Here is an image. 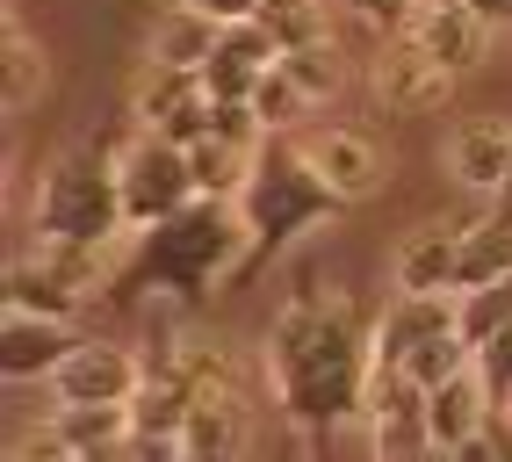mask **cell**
Listing matches in <instances>:
<instances>
[{"instance_id": "6da1fadb", "label": "cell", "mask_w": 512, "mask_h": 462, "mask_svg": "<svg viewBox=\"0 0 512 462\" xmlns=\"http://www.w3.org/2000/svg\"><path fill=\"white\" fill-rule=\"evenodd\" d=\"M260 376H267V398H275V412L289 426L332 434V426L368 412L375 325L354 311V296L303 282L260 340Z\"/></svg>"}, {"instance_id": "7a4b0ae2", "label": "cell", "mask_w": 512, "mask_h": 462, "mask_svg": "<svg viewBox=\"0 0 512 462\" xmlns=\"http://www.w3.org/2000/svg\"><path fill=\"white\" fill-rule=\"evenodd\" d=\"M246 260V217L231 195H195L174 217L130 231V253L116 268V296H181V304H210L217 282H238Z\"/></svg>"}, {"instance_id": "3957f363", "label": "cell", "mask_w": 512, "mask_h": 462, "mask_svg": "<svg viewBox=\"0 0 512 462\" xmlns=\"http://www.w3.org/2000/svg\"><path fill=\"white\" fill-rule=\"evenodd\" d=\"M339 210H347V195L303 159V145L289 138V130H267V145L253 152V174H246V188H238V217H246V260H238V282L267 275L303 231L332 224Z\"/></svg>"}, {"instance_id": "277c9868", "label": "cell", "mask_w": 512, "mask_h": 462, "mask_svg": "<svg viewBox=\"0 0 512 462\" xmlns=\"http://www.w3.org/2000/svg\"><path fill=\"white\" fill-rule=\"evenodd\" d=\"M29 231H44V239H87V246H116V239H130L109 138L73 145V152H58L51 167H44L37 203H29Z\"/></svg>"}, {"instance_id": "5b68a950", "label": "cell", "mask_w": 512, "mask_h": 462, "mask_svg": "<svg viewBox=\"0 0 512 462\" xmlns=\"http://www.w3.org/2000/svg\"><path fill=\"white\" fill-rule=\"evenodd\" d=\"M116 188H123V217L130 231H145L159 217H174L181 203H195V167H188V145L159 138V130H130L116 145Z\"/></svg>"}, {"instance_id": "8992f818", "label": "cell", "mask_w": 512, "mask_h": 462, "mask_svg": "<svg viewBox=\"0 0 512 462\" xmlns=\"http://www.w3.org/2000/svg\"><path fill=\"white\" fill-rule=\"evenodd\" d=\"M188 369H195V405H188V462H217V455H238L246 448V383L231 376V361L217 347L188 340Z\"/></svg>"}, {"instance_id": "52a82bcc", "label": "cell", "mask_w": 512, "mask_h": 462, "mask_svg": "<svg viewBox=\"0 0 512 462\" xmlns=\"http://www.w3.org/2000/svg\"><path fill=\"white\" fill-rule=\"evenodd\" d=\"M361 426H368V455H383V462L433 455V390L412 369H375Z\"/></svg>"}, {"instance_id": "ba28073f", "label": "cell", "mask_w": 512, "mask_h": 462, "mask_svg": "<svg viewBox=\"0 0 512 462\" xmlns=\"http://www.w3.org/2000/svg\"><path fill=\"white\" fill-rule=\"evenodd\" d=\"M455 80L462 73H448L433 51H419L412 37H390L383 51H375V65H368V94H375V109L383 116H440L455 102Z\"/></svg>"}, {"instance_id": "9c48e42d", "label": "cell", "mask_w": 512, "mask_h": 462, "mask_svg": "<svg viewBox=\"0 0 512 462\" xmlns=\"http://www.w3.org/2000/svg\"><path fill=\"white\" fill-rule=\"evenodd\" d=\"M138 376H145L138 347H123V340H94V333H87L73 354L58 361L51 398H58V405H130Z\"/></svg>"}, {"instance_id": "30bf717a", "label": "cell", "mask_w": 512, "mask_h": 462, "mask_svg": "<svg viewBox=\"0 0 512 462\" xmlns=\"http://www.w3.org/2000/svg\"><path fill=\"white\" fill-rule=\"evenodd\" d=\"M87 333L80 318H51V311H15L0 318V383H51L58 361L73 354Z\"/></svg>"}, {"instance_id": "8fae6325", "label": "cell", "mask_w": 512, "mask_h": 462, "mask_svg": "<svg viewBox=\"0 0 512 462\" xmlns=\"http://www.w3.org/2000/svg\"><path fill=\"white\" fill-rule=\"evenodd\" d=\"M440 167L462 195H505L512 181V123L505 116H469L448 130V145H440Z\"/></svg>"}, {"instance_id": "7c38bea8", "label": "cell", "mask_w": 512, "mask_h": 462, "mask_svg": "<svg viewBox=\"0 0 512 462\" xmlns=\"http://www.w3.org/2000/svg\"><path fill=\"white\" fill-rule=\"evenodd\" d=\"M303 159L347 195V203H368L375 188H383V145L368 138V130H347V123H325L303 138Z\"/></svg>"}, {"instance_id": "4fadbf2b", "label": "cell", "mask_w": 512, "mask_h": 462, "mask_svg": "<svg viewBox=\"0 0 512 462\" xmlns=\"http://www.w3.org/2000/svg\"><path fill=\"white\" fill-rule=\"evenodd\" d=\"M404 37L419 51H433L448 73H469V65H484V51H491V29L469 0H419V15H412Z\"/></svg>"}, {"instance_id": "5bb4252c", "label": "cell", "mask_w": 512, "mask_h": 462, "mask_svg": "<svg viewBox=\"0 0 512 462\" xmlns=\"http://www.w3.org/2000/svg\"><path fill=\"white\" fill-rule=\"evenodd\" d=\"M217 37H224V22L210 8H195V0H152L145 58H159V65H210Z\"/></svg>"}, {"instance_id": "9a60e30c", "label": "cell", "mask_w": 512, "mask_h": 462, "mask_svg": "<svg viewBox=\"0 0 512 462\" xmlns=\"http://www.w3.org/2000/svg\"><path fill=\"white\" fill-rule=\"evenodd\" d=\"M491 419H498V398L484 390V376H476V369L433 383V455H455V462H462L469 441L484 434Z\"/></svg>"}, {"instance_id": "2e32d148", "label": "cell", "mask_w": 512, "mask_h": 462, "mask_svg": "<svg viewBox=\"0 0 512 462\" xmlns=\"http://www.w3.org/2000/svg\"><path fill=\"white\" fill-rule=\"evenodd\" d=\"M455 260H462V224L433 217L397 239V289H455Z\"/></svg>"}, {"instance_id": "e0dca14e", "label": "cell", "mask_w": 512, "mask_h": 462, "mask_svg": "<svg viewBox=\"0 0 512 462\" xmlns=\"http://www.w3.org/2000/svg\"><path fill=\"white\" fill-rule=\"evenodd\" d=\"M202 65H159V58H145V73L130 80V123L138 130H166L188 102H202Z\"/></svg>"}, {"instance_id": "ac0fdd59", "label": "cell", "mask_w": 512, "mask_h": 462, "mask_svg": "<svg viewBox=\"0 0 512 462\" xmlns=\"http://www.w3.org/2000/svg\"><path fill=\"white\" fill-rule=\"evenodd\" d=\"M51 419L73 462H123V441H130V405H58L51 398Z\"/></svg>"}, {"instance_id": "d6986e66", "label": "cell", "mask_w": 512, "mask_h": 462, "mask_svg": "<svg viewBox=\"0 0 512 462\" xmlns=\"http://www.w3.org/2000/svg\"><path fill=\"white\" fill-rule=\"evenodd\" d=\"M0 296H8L15 311H51V318H80V311H87V296L65 282L37 246H22V253L8 260V289H0Z\"/></svg>"}, {"instance_id": "ffe728a7", "label": "cell", "mask_w": 512, "mask_h": 462, "mask_svg": "<svg viewBox=\"0 0 512 462\" xmlns=\"http://www.w3.org/2000/svg\"><path fill=\"white\" fill-rule=\"evenodd\" d=\"M44 80H51L44 44L29 37V22H22V15H8V87H0V109H8V123H22L29 109H37Z\"/></svg>"}, {"instance_id": "44dd1931", "label": "cell", "mask_w": 512, "mask_h": 462, "mask_svg": "<svg viewBox=\"0 0 512 462\" xmlns=\"http://www.w3.org/2000/svg\"><path fill=\"white\" fill-rule=\"evenodd\" d=\"M188 167H195L202 195H231V203H238V188H246V174H253V152L217 138V130H202V138L188 145Z\"/></svg>"}, {"instance_id": "7402d4cb", "label": "cell", "mask_w": 512, "mask_h": 462, "mask_svg": "<svg viewBox=\"0 0 512 462\" xmlns=\"http://www.w3.org/2000/svg\"><path fill=\"white\" fill-rule=\"evenodd\" d=\"M275 65H282V73H289V80H296L303 94H311L318 109L332 102L339 87H347V51H339V37H318V44H296V51H282Z\"/></svg>"}, {"instance_id": "603a6c76", "label": "cell", "mask_w": 512, "mask_h": 462, "mask_svg": "<svg viewBox=\"0 0 512 462\" xmlns=\"http://www.w3.org/2000/svg\"><path fill=\"white\" fill-rule=\"evenodd\" d=\"M426 390L433 383H448V376H462V369H476V340L462 333V325H448V333H433V340H419L412 347V361H404Z\"/></svg>"}, {"instance_id": "cb8c5ba5", "label": "cell", "mask_w": 512, "mask_h": 462, "mask_svg": "<svg viewBox=\"0 0 512 462\" xmlns=\"http://www.w3.org/2000/svg\"><path fill=\"white\" fill-rule=\"evenodd\" d=\"M455 304H462V333L469 340H491L498 325H512V268L491 275V282H476V289H462Z\"/></svg>"}, {"instance_id": "d4e9b609", "label": "cell", "mask_w": 512, "mask_h": 462, "mask_svg": "<svg viewBox=\"0 0 512 462\" xmlns=\"http://www.w3.org/2000/svg\"><path fill=\"white\" fill-rule=\"evenodd\" d=\"M260 22L282 37V51L332 37V15H325V0H260Z\"/></svg>"}, {"instance_id": "484cf974", "label": "cell", "mask_w": 512, "mask_h": 462, "mask_svg": "<svg viewBox=\"0 0 512 462\" xmlns=\"http://www.w3.org/2000/svg\"><path fill=\"white\" fill-rule=\"evenodd\" d=\"M253 109H260V123H267V130H296V123L311 116L318 102H311V94H303V87L282 73V65H267L260 87H253Z\"/></svg>"}, {"instance_id": "4316f807", "label": "cell", "mask_w": 512, "mask_h": 462, "mask_svg": "<svg viewBox=\"0 0 512 462\" xmlns=\"http://www.w3.org/2000/svg\"><path fill=\"white\" fill-rule=\"evenodd\" d=\"M217 51H231V58H246V65H275L282 58V37L267 29L260 15H238V22H224V37H217Z\"/></svg>"}, {"instance_id": "83f0119b", "label": "cell", "mask_w": 512, "mask_h": 462, "mask_svg": "<svg viewBox=\"0 0 512 462\" xmlns=\"http://www.w3.org/2000/svg\"><path fill=\"white\" fill-rule=\"evenodd\" d=\"M260 73H267V65H246V58H231V51H210V65H202V87H210L217 102H253Z\"/></svg>"}, {"instance_id": "f1b7e54d", "label": "cell", "mask_w": 512, "mask_h": 462, "mask_svg": "<svg viewBox=\"0 0 512 462\" xmlns=\"http://www.w3.org/2000/svg\"><path fill=\"white\" fill-rule=\"evenodd\" d=\"M476 376L498 398V412H512V325H498L491 340H476Z\"/></svg>"}, {"instance_id": "f546056e", "label": "cell", "mask_w": 512, "mask_h": 462, "mask_svg": "<svg viewBox=\"0 0 512 462\" xmlns=\"http://www.w3.org/2000/svg\"><path fill=\"white\" fill-rule=\"evenodd\" d=\"M347 15H354V29H368L375 44H390V37H404V29H412L419 0H347Z\"/></svg>"}, {"instance_id": "4dcf8cb0", "label": "cell", "mask_w": 512, "mask_h": 462, "mask_svg": "<svg viewBox=\"0 0 512 462\" xmlns=\"http://www.w3.org/2000/svg\"><path fill=\"white\" fill-rule=\"evenodd\" d=\"M210 130H217V138H231V145H246V152L267 145V123H260L253 102H217V94H210Z\"/></svg>"}, {"instance_id": "1f68e13d", "label": "cell", "mask_w": 512, "mask_h": 462, "mask_svg": "<svg viewBox=\"0 0 512 462\" xmlns=\"http://www.w3.org/2000/svg\"><path fill=\"white\" fill-rule=\"evenodd\" d=\"M8 462H73V448H65V434H58V419L44 412L29 434H15L8 441Z\"/></svg>"}, {"instance_id": "d6a6232c", "label": "cell", "mask_w": 512, "mask_h": 462, "mask_svg": "<svg viewBox=\"0 0 512 462\" xmlns=\"http://www.w3.org/2000/svg\"><path fill=\"white\" fill-rule=\"evenodd\" d=\"M469 8L484 15V29H491V37H498V29H512V0H469Z\"/></svg>"}, {"instance_id": "836d02e7", "label": "cell", "mask_w": 512, "mask_h": 462, "mask_svg": "<svg viewBox=\"0 0 512 462\" xmlns=\"http://www.w3.org/2000/svg\"><path fill=\"white\" fill-rule=\"evenodd\" d=\"M195 8H210L217 22H238V15H260V0H195Z\"/></svg>"}, {"instance_id": "e575fe53", "label": "cell", "mask_w": 512, "mask_h": 462, "mask_svg": "<svg viewBox=\"0 0 512 462\" xmlns=\"http://www.w3.org/2000/svg\"><path fill=\"white\" fill-rule=\"evenodd\" d=\"M498 203H512V181H505V195H498Z\"/></svg>"}]
</instances>
